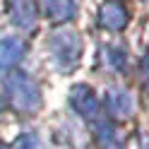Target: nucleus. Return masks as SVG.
I'll return each instance as SVG.
<instances>
[{
  "label": "nucleus",
  "mask_w": 149,
  "mask_h": 149,
  "mask_svg": "<svg viewBox=\"0 0 149 149\" xmlns=\"http://www.w3.org/2000/svg\"><path fill=\"white\" fill-rule=\"evenodd\" d=\"M51 48H53V55L58 65L63 70H70L79 58V51H82V43H79V36L70 31V29H63L58 34H53L51 39Z\"/></svg>",
  "instance_id": "obj_1"
},
{
  "label": "nucleus",
  "mask_w": 149,
  "mask_h": 149,
  "mask_svg": "<svg viewBox=\"0 0 149 149\" xmlns=\"http://www.w3.org/2000/svg\"><path fill=\"white\" fill-rule=\"evenodd\" d=\"M7 91H10V96L15 99V104L19 108H34L36 101H39V89H36V84L26 74H19V72L7 79Z\"/></svg>",
  "instance_id": "obj_2"
},
{
  "label": "nucleus",
  "mask_w": 149,
  "mask_h": 149,
  "mask_svg": "<svg viewBox=\"0 0 149 149\" xmlns=\"http://www.w3.org/2000/svg\"><path fill=\"white\" fill-rule=\"evenodd\" d=\"M99 24L108 31H120L125 29L127 24V10L123 3L118 0H106L104 5L99 7Z\"/></svg>",
  "instance_id": "obj_3"
},
{
  "label": "nucleus",
  "mask_w": 149,
  "mask_h": 149,
  "mask_svg": "<svg viewBox=\"0 0 149 149\" xmlns=\"http://www.w3.org/2000/svg\"><path fill=\"white\" fill-rule=\"evenodd\" d=\"M7 10H10V17L17 26L22 29H31L36 22V10L31 0H7Z\"/></svg>",
  "instance_id": "obj_4"
},
{
  "label": "nucleus",
  "mask_w": 149,
  "mask_h": 149,
  "mask_svg": "<svg viewBox=\"0 0 149 149\" xmlns=\"http://www.w3.org/2000/svg\"><path fill=\"white\" fill-rule=\"evenodd\" d=\"M41 10L46 17H51L53 22H65L70 19L74 12V3L72 0H39Z\"/></svg>",
  "instance_id": "obj_5"
},
{
  "label": "nucleus",
  "mask_w": 149,
  "mask_h": 149,
  "mask_svg": "<svg viewBox=\"0 0 149 149\" xmlns=\"http://www.w3.org/2000/svg\"><path fill=\"white\" fill-rule=\"evenodd\" d=\"M24 53V43L19 39H3L0 41V68H10V65H15L17 60L22 58Z\"/></svg>",
  "instance_id": "obj_6"
}]
</instances>
